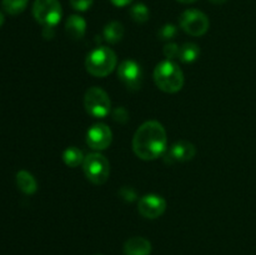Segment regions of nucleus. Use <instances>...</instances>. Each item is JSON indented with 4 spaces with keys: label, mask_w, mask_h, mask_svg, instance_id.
<instances>
[{
    "label": "nucleus",
    "mask_w": 256,
    "mask_h": 255,
    "mask_svg": "<svg viewBox=\"0 0 256 255\" xmlns=\"http://www.w3.org/2000/svg\"><path fill=\"white\" fill-rule=\"evenodd\" d=\"M166 130L156 120L140 125L132 136V150L142 160H155L166 152Z\"/></svg>",
    "instance_id": "1"
},
{
    "label": "nucleus",
    "mask_w": 256,
    "mask_h": 255,
    "mask_svg": "<svg viewBox=\"0 0 256 255\" xmlns=\"http://www.w3.org/2000/svg\"><path fill=\"white\" fill-rule=\"evenodd\" d=\"M154 82L162 92L174 94L182 90L184 85V74L179 65L172 60L159 62L154 69Z\"/></svg>",
    "instance_id": "2"
},
{
    "label": "nucleus",
    "mask_w": 256,
    "mask_h": 255,
    "mask_svg": "<svg viewBox=\"0 0 256 255\" xmlns=\"http://www.w3.org/2000/svg\"><path fill=\"white\" fill-rule=\"evenodd\" d=\"M116 54L106 46H99L92 50L85 60L86 72L96 78H105L112 74L116 68Z\"/></svg>",
    "instance_id": "3"
},
{
    "label": "nucleus",
    "mask_w": 256,
    "mask_h": 255,
    "mask_svg": "<svg viewBox=\"0 0 256 255\" xmlns=\"http://www.w3.org/2000/svg\"><path fill=\"white\" fill-rule=\"evenodd\" d=\"M82 170L90 182L95 185H102L106 182L110 175V164L109 160L102 154L98 152H90L85 156L82 162Z\"/></svg>",
    "instance_id": "4"
},
{
    "label": "nucleus",
    "mask_w": 256,
    "mask_h": 255,
    "mask_svg": "<svg viewBox=\"0 0 256 255\" xmlns=\"http://www.w3.org/2000/svg\"><path fill=\"white\" fill-rule=\"evenodd\" d=\"M84 108L89 115L96 119L108 116L112 112V102L109 95L102 88L92 86L86 90L84 96Z\"/></svg>",
    "instance_id": "5"
},
{
    "label": "nucleus",
    "mask_w": 256,
    "mask_h": 255,
    "mask_svg": "<svg viewBox=\"0 0 256 255\" xmlns=\"http://www.w3.org/2000/svg\"><path fill=\"white\" fill-rule=\"evenodd\" d=\"M62 15V5L58 0H35L32 4V16L42 26L54 28Z\"/></svg>",
    "instance_id": "6"
},
{
    "label": "nucleus",
    "mask_w": 256,
    "mask_h": 255,
    "mask_svg": "<svg viewBox=\"0 0 256 255\" xmlns=\"http://www.w3.org/2000/svg\"><path fill=\"white\" fill-rule=\"evenodd\" d=\"M180 28L192 36H202L209 30V18L198 9H188L180 15Z\"/></svg>",
    "instance_id": "7"
},
{
    "label": "nucleus",
    "mask_w": 256,
    "mask_h": 255,
    "mask_svg": "<svg viewBox=\"0 0 256 255\" xmlns=\"http://www.w3.org/2000/svg\"><path fill=\"white\" fill-rule=\"evenodd\" d=\"M118 78L129 90H139L142 82V66L134 60H122L118 68Z\"/></svg>",
    "instance_id": "8"
},
{
    "label": "nucleus",
    "mask_w": 256,
    "mask_h": 255,
    "mask_svg": "<svg viewBox=\"0 0 256 255\" xmlns=\"http://www.w3.org/2000/svg\"><path fill=\"white\" fill-rule=\"evenodd\" d=\"M166 210V200L156 194H148L140 198L138 212L145 219H158Z\"/></svg>",
    "instance_id": "9"
},
{
    "label": "nucleus",
    "mask_w": 256,
    "mask_h": 255,
    "mask_svg": "<svg viewBox=\"0 0 256 255\" xmlns=\"http://www.w3.org/2000/svg\"><path fill=\"white\" fill-rule=\"evenodd\" d=\"M112 132L110 128L104 122H98L94 124L86 132V144L92 150L102 152L108 149L112 144Z\"/></svg>",
    "instance_id": "10"
},
{
    "label": "nucleus",
    "mask_w": 256,
    "mask_h": 255,
    "mask_svg": "<svg viewBox=\"0 0 256 255\" xmlns=\"http://www.w3.org/2000/svg\"><path fill=\"white\" fill-rule=\"evenodd\" d=\"M195 154H196V149H195L194 144L186 142V140H180V142L172 144L169 150H166L164 158L165 162L174 164V162H189L195 156Z\"/></svg>",
    "instance_id": "11"
},
{
    "label": "nucleus",
    "mask_w": 256,
    "mask_h": 255,
    "mask_svg": "<svg viewBox=\"0 0 256 255\" xmlns=\"http://www.w3.org/2000/svg\"><path fill=\"white\" fill-rule=\"evenodd\" d=\"M152 242L142 236H134L126 240L124 244L125 255H150Z\"/></svg>",
    "instance_id": "12"
},
{
    "label": "nucleus",
    "mask_w": 256,
    "mask_h": 255,
    "mask_svg": "<svg viewBox=\"0 0 256 255\" xmlns=\"http://www.w3.org/2000/svg\"><path fill=\"white\" fill-rule=\"evenodd\" d=\"M65 32L66 35L72 40L82 39L86 32V22L80 15H70L65 22Z\"/></svg>",
    "instance_id": "13"
},
{
    "label": "nucleus",
    "mask_w": 256,
    "mask_h": 255,
    "mask_svg": "<svg viewBox=\"0 0 256 255\" xmlns=\"http://www.w3.org/2000/svg\"><path fill=\"white\" fill-rule=\"evenodd\" d=\"M16 185L20 189V192H22L26 195L34 194L38 190L36 180L32 176V174H30L26 170H20V172H18Z\"/></svg>",
    "instance_id": "14"
},
{
    "label": "nucleus",
    "mask_w": 256,
    "mask_h": 255,
    "mask_svg": "<svg viewBox=\"0 0 256 255\" xmlns=\"http://www.w3.org/2000/svg\"><path fill=\"white\" fill-rule=\"evenodd\" d=\"M124 25L119 22H112L108 25H105L104 32H102V35H104V39L106 40L110 44H116L124 36Z\"/></svg>",
    "instance_id": "15"
},
{
    "label": "nucleus",
    "mask_w": 256,
    "mask_h": 255,
    "mask_svg": "<svg viewBox=\"0 0 256 255\" xmlns=\"http://www.w3.org/2000/svg\"><path fill=\"white\" fill-rule=\"evenodd\" d=\"M85 156L82 154V150L76 146H69L68 149H65V152H62V160H64L65 164L70 168H76L80 164H82Z\"/></svg>",
    "instance_id": "16"
},
{
    "label": "nucleus",
    "mask_w": 256,
    "mask_h": 255,
    "mask_svg": "<svg viewBox=\"0 0 256 255\" xmlns=\"http://www.w3.org/2000/svg\"><path fill=\"white\" fill-rule=\"evenodd\" d=\"M200 49L194 42H185L179 49V59L182 62H192L199 58Z\"/></svg>",
    "instance_id": "17"
},
{
    "label": "nucleus",
    "mask_w": 256,
    "mask_h": 255,
    "mask_svg": "<svg viewBox=\"0 0 256 255\" xmlns=\"http://www.w3.org/2000/svg\"><path fill=\"white\" fill-rule=\"evenodd\" d=\"M29 0H2V6L9 15H19L26 9Z\"/></svg>",
    "instance_id": "18"
},
{
    "label": "nucleus",
    "mask_w": 256,
    "mask_h": 255,
    "mask_svg": "<svg viewBox=\"0 0 256 255\" xmlns=\"http://www.w3.org/2000/svg\"><path fill=\"white\" fill-rule=\"evenodd\" d=\"M130 16H132V19L135 22L144 24L149 19L150 12L146 5L142 4V2H136V4H134L130 8Z\"/></svg>",
    "instance_id": "19"
},
{
    "label": "nucleus",
    "mask_w": 256,
    "mask_h": 255,
    "mask_svg": "<svg viewBox=\"0 0 256 255\" xmlns=\"http://www.w3.org/2000/svg\"><path fill=\"white\" fill-rule=\"evenodd\" d=\"M178 34V28L172 24H166L159 30L158 36L162 40H172Z\"/></svg>",
    "instance_id": "20"
},
{
    "label": "nucleus",
    "mask_w": 256,
    "mask_h": 255,
    "mask_svg": "<svg viewBox=\"0 0 256 255\" xmlns=\"http://www.w3.org/2000/svg\"><path fill=\"white\" fill-rule=\"evenodd\" d=\"M94 4V0H70V5L76 12H86Z\"/></svg>",
    "instance_id": "21"
},
{
    "label": "nucleus",
    "mask_w": 256,
    "mask_h": 255,
    "mask_svg": "<svg viewBox=\"0 0 256 255\" xmlns=\"http://www.w3.org/2000/svg\"><path fill=\"white\" fill-rule=\"evenodd\" d=\"M179 49L180 48L178 46L175 42H168V44L164 46L162 52H164L165 58H166L168 60H172L179 56Z\"/></svg>",
    "instance_id": "22"
},
{
    "label": "nucleus",
    "mask_w": 256,
    "mask_h": 255,
    "mask_svg": "<svg viewBox=\"0 0 256 255\" xmlns=\"http://www.w3.org/2000/svg\"><path fill=\"white\" fill-rule=\"evenodd\" d=\"M112 119L116 122H120V124H125L129 120V112H128V110L125 108H116L112 112Z\"/></svg>",
    "instance_id": "23"
},
{
    "label": "nucleus",
    "mask_w": 256,
    "mask_h": 255,
    "mask_svg": "<svg viewBox=\"0 0 256 255\" xmlns=\"http://www.w3.org/2000/svg\"><path fill=\"white\" fill-rule=\"evenodd\" d=\"M119 195L122 196V199L125 200V202H134V200H136V192H135V190L132 189V188L122 186V189H120Z\"/></svg>",
    "instance_id": "24"
},
{
    "label": "nucleus",
    "mask_w": 256,
    "mask_h": 255,
    "mask_svg": "<svg viewBox=\"0 0 256 255\" xmlns=\"http://www.w3.org/2000/svg\"><path fill=\"white\" fill-rule=\"evenodd\" d=\"M110 2H112V4L115 5V6L124 8V6H126V5L132 4L134 0H110Z\"/></svg>",
    "instance_id": "25"
},
{
    "label": "nucleus",
    "mask_w": 256,
    "mask_h": 255,
    "mask_svg": "<svg viewBox=\"0 0 256 255\" xmlns=\"http://www.w3.org/2000/svg\"><path fill=\"white\" fill-rule=\"evenodd\" d=\"M42 36L45 39H52L54 36V28H50V26H44L42 29Z\"/></svg>",
    "instance_id": "26"
},
{
    "label": "nucleus",
    "mask_w": 256,
    "mask_h": 255,
    "mask_svg": "<svg viewBox=\"0 0 256 255\" xmlns=\"http://www.w3.org/2000/svg\"><path fill=\"white\" fill-rule=\"evenodd\" d=\"M176 2H182V4H192V2H195L196 0H176Z\"/></svg>",
    "instance_id": "27"
},
{
    "label": "nucleus",
    "mask_w": 256,
    "mask_h": 255,
    "mask_svg": "<svg viewBox=\"0 0 256 255\" xmlns=\"http://www.w3.org/2000/svg\"><path fill=\"white\" fill-rule=\"evenodd\" d=\"M209 2H212V4H224L226 2V0H209Z\"/></svg>",
    "instance_id": "28"
},
{
    "label": "nucleus",
    "mask_w": 256,
    "mask_h": 255,
    "mask_svg": "<svg viewBox=\"0 0 256 255\" xmlns=\"http://www.w3.org/2000/svg\"><path fill=\"white\" fill-rule=\"evenodd\" d=\"M5 22V18H4V14H2V12H0V28L2 26V24H4Z\"/></svg>",
    "instance_id": "29"
},
{
    "label": "nucleus",
    "mask_w": 256,
    "mask_h": 255,
    "mask_svg": "<svg viewBox=\"0 0 256 255\" xmlns=\"http://www.w3.org/2000/svg\"><path fill=\"white\" fill-rule=\"evenodd\" d=\"M96 255H100V254H96Z\"/></svg>",
    "instance_id": "30"
}]
</instances>
